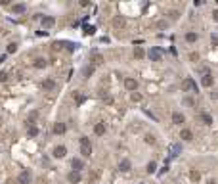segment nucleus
<instances>
[{
  "mask_svg": "<svg viewBox=\"0 0 218 184\" xmlns=\"http://www.w3.org/2000/svg\"><path fill=\"white\" fill-rule=\"evenodd\" d=\"M81 146H92L88 136H81Z\"/></svg>",
  "mask_w": 218,
  "mask_h": 184,
  "instance_id": "29",
  "label": "nucleus"
},
{
  "mask_svg": "<svg viewBox=\"0 0 218 184\" xmlns=\"http://www.w3.org/2000/svg\"><path fill=\"white\" fill-rule=\"evenodd\" d=\"M145 142H147V144H155V136H153V134H147V136H145Z\"/></svg>",
  "mask_w": 218,
  "mask_h": 184,
  "instance_id": "31",
  "label": "nucleus"
},
{
  "mask_svg": "<svg viewBox=\"0 0 218 184\" xmlns=\"http://www.w3.org/2000/svg\"><path fill=\"white\" fill-rule=\"evenodd\" d=\"M172 123H174V125H182V123H186V117H184V113H180V111H174V113H172Z\"/></svg>",
  "mask_w": 218,
  "mask_h": 184,
  "instance_id": "8",
  "label": "nucleus"
},
{
  "mask_svg": "<svg viewBox=\"0 0 218 184\" xmlns=\"http://www.w3.org/2000/svg\"><path fill=\"white\" fill-rule=\"evenodd\" d=\"M65 155H67V148H65V146H56V148H54V157L63 159Z\"/></svg>",
  "mask_w": 218,
  "mask_h": 184,
  "instance_id": "4",
  "label": "nucleus"
},
{
  "mask_svg": "<svg viewBox=\"0 0 218 184\" xmlns=\"http://www.w3.org/2000/svg\"><path fill=\"white\" fill-rule=\"evenodd\" d=\"M169 16H170V19H178V12H170Z\"/></svg>",
  "mask_w": 218,
  "mask_h": 184,
  "instance_id": "40",
  "label": "nucleus"
},
{
  "mask_svg": "<svg viewBox=\"0 0 218 184\" xmlns=\"http://www.w3.org/2000/svg\"><path fill=\"white\" fill-rule=\"evenodd\" d=\"M161 56H163L161 48H151V50H149V60L151 61H159V60H161Z\"/></svg>",
  "mask_w": 218,
  "mask_h": 184,
  "instance_id": "5",
  "label": "nucleus"
},
{
  "mask_svg": "<svg viewBox=\"0 0 218 184\" xmlns=\"http://www.w3.org/2000/svg\"><path fill=\"white\" fill-rule=\"evenodd\" d=\"M31 178H33V175L29 169H25V171H21L19 176H17V184H31Z\"/></svg>",
  "mask_w": 218,
  "mask_h": 184,
  "instance_id": "1",
  "label": "nucleus"
},
{
  "mask_svg": "<svg viewBox=\"0 0 218 184\" xmlns=\"http://www.w3.org/2000/svg\"><path fill=\"white\" fill-rule=\"evenodd\" d=\"M113 25H115V27H125V25H126V19L122 17V16H117V17L113 19Z\"/></svg>",
  "mask_w": 218,
  "mask_h": 184,
  "instance_id": "18",
  "label": "nucleus"
},
{
  "mask_svg": "<svg viewBox=\"0 0 218 184\" xmlns=\"http://www.w3.org/2000/svg\"><path fill=\"white\" fill-rule=\"evenodd\" d=\"M199 119H201V121L205 123V125H213V117H210L209 113H201V115H199Z\"/></svg>",
  "mask_w": 218,
  "mask_h": 184,
  "instance_id": "20",
  "label": "nucleus"
},
{
  "mask_svg": "<svg viewBox=\"0 0 218 184\" xmlns=\"http://www.w3.org/2000/svg\"><path fill=\"white\" fill-rule=\"evenodd\" d=\"M38 127H35V125H29V129H27V134H29V136H31V138H35V136H38Z\"/></svg>",
  "mask_w": 218,
  "mask_h": 184,
  "instance_id": "17",
  "label": "nucleus"
},
{
  "mask_svg": "<svg viewBox=\"0 0 218 184\" xmlns=\"http://www.w3.org/2000/svg\"><path fill=\"white\" fill-rule=\"evenodd\" d=\"M144 56H145V52H144V48H142V46H136V48H134V58H138V60H142Z\"/></svg>",
  "mask_w": 218,
  "mask_h": 184,
  "instance_id": "21",
  "label": "nucleus"
},
{
  "mask_svg": "<svg viewBox=\"0 0 218 184\" xmlns=\"http://www.w3.org/2000/svg\"><path fill=\"white\" fill-rule=\"evenodd\" d=\"M54 23H56V19L52 16H44V17H42V27H44V29H50Z\"/></svg>",
  "mask_w": 218,
  "mask_h": 184,
  "instance_id": "10",
  "label": "nucleus"
},
{
  "mask_svg": "<svg viewBox=\"0 0 218 184\" xmlns=\"http://www.w3.org/2000/svg\"><path fill=\"white\" fill-rule=\"evenodd\" d=\"M186 40L187 42H195L197 40V33H186Z\"/></svg>",
  "mask_w": 218,
  "mask_h": 184,
  "instance_id": "26",
  "label": "nucleus"
},
{
  "mask_svg": "<svg viewBox=\"0 0 218 184\" xmlns=\"http://www.w3.org/2000/svg\"><path fill=\"white\" fill-rule=\"evenodd\" d=\"M125 88L130 90V92H134V90L138 88V81H136V79H130V77H128V79H125Z\"/></svg>",
  "mask_w": 218,
  "mask_h": 184,
  "instance_id": "7",
  "label": "nucleus"
},
{
  "mask_svg": "<svg viewBox=\"0 0 218 184\" xmlns=\"http://www.w3.org/2000/svg\"><path fill=\"white\" fill-rule=\"evenodd\" d=\"M213 83H214V79H213V75H210V73H205V75L201 77V84H203L205 88L213 86Z\"/></svg>",
  "mask_w": 218,
  "mask_h": 184,
  "instance_id": "6",
  "label": "nucleus"
},
{
  "mask_svg": "<svg viewBox=\"0 0 218 184\" xmlns=\"http://www.w3.org/2000/svg\"><path fill=\"white\" fill-rule=\"evenodd\" d=\"M8 81V73L6 71H0V83H6Z\"/></svg>",
  "mask_w": 218,
  "mask_h": 184,
  "instance_id": "32",
  "label": "nucleus"
},
{
  "mask_svg": "<svg viewBox=\"0 0 218 184\" xmlns=\"http://www.w3.org/2000/svg\"><path fill=\"white\" fill-rule=\"evenodd\" d=\"M13 52H17V44H16V42L8 44V54H13Z\"/></svg>",
  "mask_w": 218,
  "mask_h": 184,
  "instance_id": "28",
  "label": "nucleus"
},
{
  "mask_svg": "<svg viewBox=\"0 0 218 184\" xmlns=\"http://www.w3.org/2000/svg\"><path fill=\"white\" fill-rule=\"evenodd\" d=\"M130 167H132V163H130V159H121V163H119V169H121L122 173L130 171Z\"/></svg>",
  "mask_w": 218,
  "mask_h": 184,
  "instance_id": "12",
  "label": "nucleus"
},
{
  "mask_svg": "<svg viewBox=\"0 0 218 184\" xmlns=\"http://www.w3.org/2000/svg\"><path fill=\"white\" fill-rule=\"evenodd\" d=\"M54 132H56V134H63V132H65V125H63V123H56V125H54Z\"/></svg>",
  "mask_w": 218,
  "mask_h": 184,
  "instance_id": "22",
  "label": "nucleus"
},
{
  "mask_svg": "<svg viewBox=\"0 0 218 184\" xmlns=\"http://www.w3.org/2000/svg\"><path fill=\"white\" fill-rule=\"evenodd\" d=\"M12 10H13V13H25L27 12V6L25 4H13Z\"/></svg>",
  "mask_w": 218,
  "mask_h": 184,
  "instance_id": "16",
  "label": "nucleus"
},
{
  "mask_svg": "<svg viewBox=\"0 0 218 184\" xmlns=\"http://www.w3.org/2000/svg\"><path fill=\"white\" fill-rule=\"evenodd\" d=\"M42 88L44 90H54L56 88V81L54 79H44L42 81Z\"/></svg>",
  "mask_w": 218,
  "mask_h": 184,
  "instance_id": "11",
  "label": "nucleus"
},
{
  "mask_svg": "<svg viewBox=\"0 0 218 184\" xmlns=\"http://www.w3.org/2000/svg\"><path fill=\"white\" fill-rule=\"evenodd\" d=\"M182 88L186 92H197V84L193 83V79H184L182 81Z\"/></svg>",
  "mask_w": 218,
  "mask_h": 184,
  "instance_id": "2",
  "label": "nucleus"
},
{
  "mask_svg": "<svg viewBox=\"0 0 218 184\" xmlns=\"http://www.w3.org/2000/svg\"><path fill=\"white\" fill-rule=\"evenodd\" d=\"M94 33H96V27H94V25H90V27H84V35H86V37H92Z\"/></svg>",
  "mask_w": 218,
  "mask_h": 184,
  "instance_id": "24",
  "label": "nucleus"
},
{
  "mask_svg": "<svg viewBox=\"0 0 218 184\" xmlns=\"http://www.w3.org/2000/svg\"><path fill=\"white\" fill-rule=\"evenodd\" d=\"M213 19H214L216 23H218V10H214V12H213Z\"/></svg>",
  "mask_w": 218,
  "mask_h": 184,
  "instance_id": "42",
  "label": "nucleus"
},
{
  "mask_svg": "<svg viewBox=\"0 0 218 184\" xmlns=\"http://www.w3.org/2000/svg\"><path fill=\"white\" fill-rule=\"evenodd\" d=\"M67 180H69L71 184H78V182L82 180V176H81V173H78V171H71V173L67 175Z\"/></svg>",
  "mask_w": 218,
  "mask_h": 184,
  "instance_id": "3",
  "label": "nucleus"
},
{
  "mask_svg": "<svg viewBox=\"0 0 218 184\" xmlns=\"http://www.w3.org/2000/svg\"><path fill=\"white\" fill-rule=\"evenodd\" d=\"M155 169H157V163H155V161H149V163H147V169H145V171L151 175V173H155Z\"/></svg>",
  "mask_w": 218,
  "mask_h": 184,
  "instance_id": "25",
  "label": "nucleus"
},
{
  "mask_svg": "<svg viewBox=\"0 0 218 184\" xmlns=\"http://www.w3.org/2000/svg\"><path fill=\"white\" fill-rule=\"evenodd\" d=\"M210 42H213V46H218V35H213V37H210Z\"/></svg>",
  "mask_w": 218,
  "mask_h": 184,
  "instance_id": "36",
  "label": "nucleus"
},
{
  "mask_svg": "<svg viewBox=\"0 0 218 184\" xmlns=\"http://www.w3.org/2000/svg\"><path fill=\"white\" fill-rule=\"evenodd\" d=\"M104 102L105 104H113V98L111 96H104Z\"/></svg>",
  "mask_w": 218,
  "mask_h": 184,
  "instance_id": "38",
  "label": "nucleus"
},
{
  "mask_svg": "<svg viewBox=\"0 0 218 184\" xmlns=\"http://www.w3.org/2000/svg\"><path fill=\"white\" fill-rule=\"evenodd\" d=\"M33 67H35V69H44V67H46V60H44V58H36L35 63H33Z\"/></svg>",
  "mask_w": 218,
  "mask_h": 184,
  "instance_id": "15",
  "label": "nucleus"
},
{
  "mask_svg": "<svg viewBox=\"0 0 218 184\" xmlns=\"http://www.w3.org/2000/svg\"><path fill=\"white\" fill-rule=\"evenodd\" d=\"M130 98H132V102H140V100H142V94H138V92H132V96H130Z\"/></svg>",
  "mask_w": 218,
  "mask_h": 184,
  "instance_id": "30",
  "label": "nucleus"
},
{
  "mask_svg": "<svg viewBox=\"0 0 218 184\" xmlns=\"http://www.w3.org/2000/svg\"><path fill=\"white\" fill-rule=\"evenodd\" d=\"M101 61H104V58L100 54H94V63H101Z\"/></svg>",
  "mask_w": 218,
  "mask_h": 184,
  "instance_id": "34",
  "label": "nucleus"
},
{
  "mask_svg": "<svg viewBox=\"0 0 218 184\" xmlns=\"http://www.w3.org/2000/svg\"><path fill=\"white\" fill-rule=\"evenodd\" d=\"M92 73H94V65H86V67H84V71H82L84 77H90Z\"/></svg>",
  "mask_w": 218,
  "mask_h": 184,
  "instance_id": "27",
  "label": "nucleus"
},
{
  "mask_svg": "<svg viewBox=\"0 0 218 184\" xmlns=\"http://www.w3.org/2000/svg\"><path fill=\"white\" fill-rule=\"evenodd\" d=\"M178 152H180V144L172 146V155H178Z\"/></svg>",
  "mask_w": 218,
  "mask_h": 184,
  "instance_id": "37",
  "label": "nucleus"
},
{
  "mask_svg": "<svg viewBox=\"0 0 218 184\" xmlns=\"http://www.w3.org/2000/svg\"><path fill=\"white\" fill-rule=\"evenodd\" d=\"M190 60H191V61H197V60H199V54H197V52H191V54H190Z\"/></svg>",
  "mask_w": 218,
  "mask_h": 184,
  "instance_id": "35",
  "label": "nucleus"
},
{
  "mask_svg": "<svg viewBox=\"0 0 218 184\" xmlns=\"http://www.w3.org/2000/svg\"><path fill=\"white\" fill-rule=\"evenodd\" d=\"M67 48L73 52V50H77V48H78V44H77V42H67Z\"/></svg>",
  "mask_w": 218,
  "mask_h": 184,
  "instance_id": "33",
  "label": "nucleus"
},
{
  "mask_svg": "<svg viewBox=\"0 0 218 184\" xmlns=\"http://www.w3.org/2000/svg\"><path fill=\"white\" fill-rule=\"evenodd\" d=\"M190 178H191L193 182H199V180H201V173H199V171H190Z\"/></svg>",
  "mask_w": 218,
  "mask_h": 184,
  "instance_id": "23",
  "label": "nucleus"
},
{
  "mask_svg": "<svg viewBox=\"0 0 218 184\" xmlns=\"http://www.w3.org/2000/svg\"><path fill=\"white\" fill-rule=\"evenodd\" d=\"M209 184H216V182H214V180H209Z\"/></svg>",
  "mask_w": 218,
  "mask_h": 184,
  "instance_id": "43",
  "label": "nucleus"
},
{
  "mask_svg": "<svg viewBox=\"0 0 218 184\" xmlns=\"http://www.w3.org/2000/svg\"><path fill=\"white\" fill-rule=\"evenodd\" d=\"M94 132H96L98 136H104V134H105V125L104 123H96V125H94Z\"/></svg>",
  "mask_w": 218,
  "mask_h": 184,
  "instance_id": "13",
  "label": "nucleus"
},
{
  "mask_svg": "<svg viewBox=\"0 0 218 184\" xmlns=\"http://www.w3.org/2000/svg\"><path fill=\"white\" fill-rule=\"evenodd\" d=\"M184 104H186V105H193V100H191V98H186Z\"/></svg>",
  "mask_w": 218,
  "mask_h": 184,
  "instance_id": "41",
  "label": "nucleus"
},
{
  "mask_svg": "<svg viewBox=\"0 0 218 184\" xmlns=\"http://www.w3.org/2000/svg\"><path fill=\"white\" fill-rule=\"evenodd\" d=\"M180 138L187 142V140H191V138H193V132H191L190 129H182V132H180Z\"/></svg>",
  "mask_w": 218,
  "mask_h": 184,
  "instance_id": "14",
  "label": "nucleus"
},
{
  "mask_svg": "<svg viewBox=\"0 0 218 184\" xmlns=\"http://www.w3.org/2000/svg\"><path fill=\"white\" fill-rule=\"evenodd\" d=\"M81 155L82 157H90L92 155V146H81Z\"/></svg>",
  "mask_w": 218,
  "mask_h": 184,
  "instance_id": "19",
  "label": "nucleus"
},
{
  "mask_svg": "<svg viewBox=\"0 0 218 184\" xmlns=\"http://www.w3.org/2000/svg\"><path fill=\"white\" fill-rule=\"evenodd\" d=\"M71 167H73V171H78V173H81V169H84V161L78 159V157H75V159L71 161Z\"/></svg>",
  "mask_w": 218,
  "mask_h": 184,
  "instance_id": "9",
  "label": "nucleus"
},
{
  "mask_svg": "<svg viewBox=\"0 0 218 184\" xmlns=\"http://www.w3.org/2000/svg\"><path fill=\"white\" fill-rule=\"evenodd\" d=\"M157 27H159V29H165V27H166V21H159Z\"/></svg>",
  "mask_w": 218,
  "mask_h": 184,
  "instance_id": "39",
  "label": "nucleus"
}]
</instances>
